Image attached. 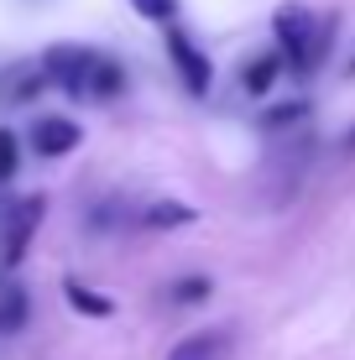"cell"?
Returning a JSON list of instances; mask_svg holds the SVG:
<instances>
[{"instance_id":"6da1fadb","label":"cell","mask_w":355,"mask_h":360,"mask_svg":"<svg viewBox=\"0 0 355 360\" xmlns=\"http://www.w3.org/2000/svg\"><path fill=\"white\" fill-rule=\"evenodd\" d=\"M37 63H42L53 89H63L73 99H89V105H105V99H115L126 89V68H120L115 58L84 47V42H53Z\"/></svg>"},{"instance_id":"7a4b0ae2","label":"cell","mask_w":355,"mask_h":360,"mask_svg":"<svg viewBox=\"0 0 355 360\" xmlns=\"http://www.w3.org/2000/svg\"><path fill=\"white\" fill-rule=\"evenodd\" d=\"M272 37H277L283 68H292L298 79H309V73L324 63V21L314 16L309 6H298V0H288V6L272 11Z\"/></svg>"},{"instance_id":"3957f363","label":"cell","mask_w":355,"mask_h":360,"mask_svg":"<svg viewBox=\"0 0 355 360\" xmlns=\"http://www.w3.org/2000/svg\"><path fill=\"white\" fill-rule=\"evenodd\" d=\"M42 209H47V198L42 193H32V198H21L16 209H11V219H6V235H0V266H16L21 256H27V245H32V235L37 225H42Z\"/></svg>"},{"instance_id":"277c9868","label":"cell","mask_w":355,"mask_h":360,"mask_svg":"<svg viewBox=\"0 0 355 360\" xmlns=\"http://www.w3.org/2000/svg\"><path fill=\"white\" fill-rule=\"evenodd\" d=\"M167 58H173V68H178V79H183L188 94H209V79H214L209 58H204L199 47H193V37L178 32L173 21H167Z\"/></svg>"},{"instance_id":"5b68a950","label":"cell","mask_w":355,"mask_h":360,"mask_svg":"<svg viewBox=\"0 0 355 360\" xmlns=\"http://www.w3.org/2000/svg\"><path fill=\"white\" fill-rule=\"evenodd\" d=\"M79 136H84V131L73 126L68 115H42V120L27 131V146H32L37 157H68L73 146H79Z\"/></svg>"},{"instance_id":"8992f818","label":"cell","mask_w":355,"mask_h":360,"mask_svg":"<svg viewBox=\"0 0 355 360\" xmlns=\"http://www.w3.org/2000/svg\"><path fill=\"white\" fill-rule=\"evenodd\" d=\"M42 84H47L42 63H11L0 73V105H27L32 94H42Z\"/></svg>"},{"instance_id":"52a82bcc","label":"cell","mask_w":355,"mask_h":360,"mask_svg":"<svg viewBox=\"0 0 355 360\" xmlns=\"http://www.w3.org/2000/svg\"><path fill=\"white\" fill-rule=\"evenodd\" d=\"M225 345H230V329H199V334H188L167 360H219Z\"/></svg>"},{"instance_id":"ba28073f","label":"cell","mask_w":355,"mask_h":360,"mask_svg":"<svg viewBox=\"0 0 355 360\" xmlns=\"http://www.w3.org/2000/svg\"><path fill=\"white\" fill-rule=\"evenodd\" d=\"M21 324H27V288L0 277V334H16Z\"/></svg>"},{"instance_id":"9c48e42d","label":"cell","mask_w":355,"mask_h":360,"mask_svg":"<svg viewBox=\"0 0 355 360\" xmlns=\"http://www.w3.org/2000/svg\"><path fill=\"white\" fill-rule=\"evenodd\" d=\"M193 219H199V209H193V204H173V198L141 209V225L146 230H178V225H193Z\"/></svg>"},{"instance_id":"30bf717a","label":"cell","mask_w":355,"mask_h":360,"mask_svg":"<svg viewBox=\"0 0 355 360\" xmlns=\"http://www.w3.org/2000/svg\"><path fill=\"white\" fill-rule=\"evenodd\" d=\"M63 297H68V303H73V308H79V314H89V319H105V314H110V308H115V303H110V297H105V292H94V288H84V282H79V277H68V282H63Z\"/></svg>"},{"instance_id":"8fae6325","label":"cell","mask_w":355,"mask_h":360,"mask_svg":"<svg viewBox=\"0 0 355 360\" xmlns=\"http://www.w3.org/2000/svg\"><path fill=\"white\" fill-rule=\"evenodd\" d=\"M277 73H283V58H277V47H272V53H262V58L246 68V89H251V94H266Z\"/></svg>"},{"instance_id":"7c38bea8","label":"cell","mask_w":355,"mask_h":360,"mask_svg":"<svg viewBox=\"0 0 355 360\" xmlns=\"http://www.w3.org/2000/svg\"><path fill=\"white\" fill-rule=\"evenodd\" d=\"M209 288H214L209 277H183V282H173V303H204Z\"/></svg>"},{"instance_id":"4fadbf2b","label":"cell","mask_w":355,"mask_h":360,"mask_svg":"<svg viewBox=\"0 0 355 360\" xmlns=\"http://www.w3.org/2000/svg\"><path fill=\"white\" fill-rule=\"evenodd\" d=\"M131 6H136V16L157 21V27H167V21L178 16V0H131Z\"/></svg>"},{"instance_id":"5bb4252c","label":"cell","mask_w":355,"mask_h":360,"mask_svg":"<svg viewBox=\"0 0 355 360\" xmlns=\"http://www.w3.org/2000/svg\"><path fill=\"white\" fill-rule=\"evenodd\" d=\"M16 152H21V146H16V131L0 126V183L16 178Z\"/></svg>"},{"instance_id":"9a60e30c","label":"cell","mask_w":355,"mask_h":360,"mask_svg":"<svg viewBox=\"0 0 355 360\" xmlns=\"http://www.w3.org/2000/svg\"><path fill=\"white\" fill-rule=\"evenodd\" d=\"M345 141H350V146H355V131H350V136H345Z\"/></svg>"},{"instance_id":"2e32d148","label":"cell","mask_w":355,"mask_h":360,"mask_svg":"<svg viewBox=\"0 0 355 360\" xmlns=\"http://www.w3.org/2000/svg\"><path fill=\"white\" fill-rule=\"evenodd\" d=\"M350 73H355V63H350Z\"/></svg>"}]
</instances>
